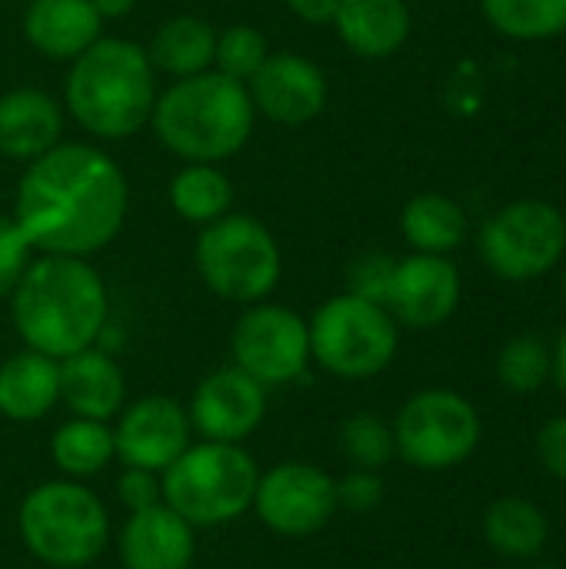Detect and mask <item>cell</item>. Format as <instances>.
I'll return each instance as SVG.
<instances>
[{
	"instance_id": "f35d334b",
	"label": "cell",
	"mask_w": 566,
	"mask_h": 569,
	"mask_svg": "<svg viewBox=\"0 0 566 569\" xmlns=\"http://www.w3.org/2000/svg\"><path fill=\"white\" fill-rule=\"evenodd\" d=\"M93 7H97V13H100L103 23H107V20H123V17H130V13L137 10V0H93Z\"/></svg>"
},
{
	"instance_id": "1f68e13d",
	"label": "cell",
	"mask_w": 566,
	"mask_h": 569,
	"mask_svg": "<svg viewBox=\"0 0 566 569\" xmlns=\"http://www.w3.org/2000/svg\"><path fill=\"white\" fill-rule=\"evenodd\" d=\"M394 267H397V257H390L384 250H367V253L354 257L347 267V293L384 303L387 290H390Z\"/></svg>"
},
{
	"instance_id": "ffe728a7",
	"label": "cell",
	"mask_w": 566,
	"mask_h": 569,
	"mask_svg": "<svg viewBox=\"0 0 566 569\" xmlns=\"http://www.w3.org/2000/svg\"><path fill=\"white\" fill-rule=\"evenodd\" d=\"M63 140V103L40 87L0 93V157L30 163Z\"/></svg>"
},
{
	"instance_id": "8fae6325",
	"label": "cell",
	"mask_w": 566,
	"mask_h": 569,
	"mask_svg": "<svg viewBox=\"0 0 566 569\" xmlns=\"http://www.w3.org/2000/svg\"><path fill=\"white\" fill-rule=\"evenodd\" d=\"M230 363L267 390L294 387L314 367L307 317L277 300L244 307L230 330Z\"/></svg>"
},
{
	"instance_id": "d590c367",
	"label": "cell",
	"mask_w": 566,
	"mask_h": 569,
	"mask_svg": "<svg viewBox=\"0 0 566 569\" xmlns=\"http://www.w3.org/2000/svg\"><path fill=\"white\" fill-rule=\"evenodd\" d=\"M534 450H537V463L544 467V473L554 477L557 483H566V413L544 420V427L537 430Z\"/></svg>"
},
{
	"instance_id": "277c9868",
	"label": "cell",
	"mask_w": 566,
	"mask_h": 569,
	"mask_svg": "<svg viewBox=\"0 0 566 569\" xmlns=\"http://www.w3.org/2000/svg\"><path fill=\"white\" fill-rule=\"evenodd\" d=\"M257 110L247 83L217 70L170 80L153 103L150 130L163 150L183 163H220L237 157L254 137Z\"/></svg>"
},
{
	"instance_id": "7402d4cb",
	"label": "cell",
	"mask_w": 566,
	"mask_h": 569,
	"mask_svg": "<svg viewBox=\"0 0 566 569\" xmlns=\"http://www.w3.org/2000/svg\"><path fill=\"white\" fill-rule=\"evenodd\" d=\"M60 407V360L20 347L0 363V417L7 423H40Z\"/></svg>"
},
{
	"instance_id": "7c38bea8",
	"label": "cell",
	"mask_w": 566,
	"mask_h": 569,
	"mask_svg": "<svg viewBox=\"0 0 566 569\" xmlns=\"http://www.w3.org/2000/svg\"><path fill=\"white\" fill-rule=\"evenodd\" d=\"M250 513L284 540L317 537L340 513L337 477L310 460H280L260 470Z\"/></svg>"
},
{
	"instance_id": "ba28073f",
	"label": "cell",
	"mask_w": 566,
	"mask_h": 569,
	"mask_svg": "<svg viewBox=\"0 0 566 569\" xmlns=\"http://www.w3.org/2000/svg\"><path fill=\"white\" fill-rule=\"evenodd\" d=\"M310 360L334 380H374L397 360L400 323L384 303L334 293L310 317Z\"/></svg>"
},
{
	"instance_id": "5b68a950",
	"label": "cell",
	"mask_w": 566,
	"mask_h": 569,
	"mask_svg": "<svg viewBox=\"0 0 566 569\" xmlns=\"http://www.w3.org/2000/svg\"><path fill=\"white\" fill-rule=\"evenodd\" d=\"M17 537L47 569H90L113 543V520L90 483L50 477L20 497Z\"/></svg>"
},
{
	"instance_id": "9a60e30c",
	"label": "cell",
	"mask_w": 566,
	"mask_h": 569,
	"mask_svg": "<svg viewBox=\"0 0 566 569\" xmlns=\"http://www.w3.org/2000/svg\"><path fill=\"white\" fill-rule=\"evenodd\" d=\"M464 297V277L450 257L440 253H407L397 260L384 307L407 330L444 327Z\"/></svg>"
},
{
	"instance_id": "f1b7e54d",
	"label": "cell",
	"mask_w": 566,
	"mask_h": 569,
	"mask_svg": "<svg viewBox=\"0 0 566 569\" xmlns=\"http://www.w3.org/2000/svg\"><path fill=\"white\" fill-rule=\"evenodd\" d=\"M497 380L514 397H534L550 383V343L540 333H517L497 353Z\"/></svg>"
},
{
	"instance_id": "8992f818",
	"label": "cell",
	"mask_w": 566,
	"mask_h": 569,
	"mask_svg": "<svg viewBox=\"0 0 566 569\" xmlns=\"http://www.w3.org/2000/svg\"><path fill=\"white\" fill-rule=\"evenodd\" d=\"M260 463L244 443L193 440L163 473V503L197 533L244 520L254 507Z\"/></svg>"
},
{
	"instance_id": "836d02e7",
	"label": "cell",
	"mask_w": 566,
	"mask_h": 569,
	"mask_svg": "<svg viewBox=\"0 0 566 569\" xmlns=\"http://www.w3.org/2000/svg\"><path fill=\"white\" fill-rule=\"evenodd\" d=\"M113 497H117V503L123 507V513L150 510V507L163 503L160 473L140 470V467H120V473H117V480H113Z\"/></svg>"
},
{
	"instance_id": "4dcf8cb0",
	"label": "cell",
	"mask_w": 566,
	"mask_h": 569,
	"mask_svg": "<svg viewBox=\"0 0 566 569\" xmlns=\"http://www.w3.org/2000/svg\"><path fill=\"white\" fill-rule=\"evenodd\" d=\"M270 40L260 27L254 23H230L217 33V47H214V70L247 83L270 57Z\"/></svg>"
},
{
	"instance_id": "d6a6232c",
	"label": "cell",
	"mask_w": 566,
	"mask_h": 569,
	"mask_svg": "<svg viewBox=\"0 0 566 569\" xmlns=\"http://www.w3.org/2000/svg\"><path fill=\"white\" fill-rule=\"evenodd\" d=\"M387 497V487H384V477L380 470H357L350 467L344 477H337V503L340 510L347 513H374Z\"/></svg>"
},
{
	"instance_id": "83f0119b",
	"label": "cell",
	"mask_w": 566,
	"mask_h": 569,
	"mask_svg": "<svg viewBox=\"0 0 566 569\" xmlns=\"http://www.w3.org/2000/svg\"><path fill=\"white\" fill-rule=\"evenodd\" d=\"M480 13L500 37L520 43L566 33V0H480Z\"/></svg>"
},
{
	"instance_id": "484cf974",
	"label": "cell",
	"mask_w": 566,
	"mask_h": 569,
	"mask_svg": "<svg viewBox=\"0 0 566 569\" xmlns=\"http://www.w3.org/2000/svg\"><path fill=\"white\" fill-rule=\"evenodd\" d=\"M467 233H470L467 210L447 193L437 190L417 193L400 210V237L414 253L450 257L454 250L464 247Z\"/></svg>"
},
{
	"instance_id": "30bf717a",
	"label": "cell",
	"mask_w": 566,
	"mask_h": 569,
	"mask_svg": "<svg viewBox=\"0 0 566 569\" xmlns=\"http://www.w3.org/2000/svg\"><path fill=\"white\" fill-rule=\"evenodd\" d=\"M477 253L484 267L507 283L540 280L564 263L566 217L550 200H510L484 220Z\"/></svg>"
},
{
	"instance_id": "ac0fdd59",
	"label": "cell",
	"mask_w": 566,
	"mask_h": 569,
	"mask_svg": "<svg viewBox=\"0 0 566 569\" xmlns=\"http://www.w3.org/2000/svg\"><path fill=\"white\" fill-rule=\"evenodd\" d=\"M127 400V373L117 353L103 347H87L60 360V407L67 410V417L113 423Z\"/></svg>"
},
{
	"instance_id": "74e56055",
	"label": "cell",
	"mask_w": 566,
	"mask_h": 569,
	"mask_svg": "<svg viewBox=\"0 0 566 569\" xmlns=\"http://www.w3.org/2000/svg\"><path fill=\"white\" fill-rule=\"evenodd\" d=\"M550 383L557 387V393L566 400V327L560 337L550 347Z\"/></svg>"
},
{
	"instance_id": "60d3db41",
	"label": "cell",
	"mask_w": 566,
	"mask_h": 569,
	"mask_svg": "<svg viewBox=\"0 0 566 569\" xmlns=\"http://www.w3.org/2000/svg\"><path fill=\"white\" fill-rule=\"evenodd\" d=\"M534 569H564V567H554V563H544V567H534Z\"/></svg>"
},
{
	"instance_id": "e0dca14e",
	"label": "cell",
	"mask_w": 566,
	"mask_h": 569,
	"mask_svg": "<svg viewBox=\"0 0 566 569\" xmlns=\"http://www.w3.org/2000/svg\"><path fill=\"white\" fill-rule=\"evenodd\" d=\"M113 550L120 569H193L197 530L167 503H157L123 517L113 530Z\"/></svg>"
},
{
	"instance_id": "3957f363",
	"label": "cell",
	"mask_w": 566,
	"mask_h": 569,
	"mask_svg": "<svg viewBox=\"0 0 566 569\" xmlns=\"http://www.w3.org/2000/svg\"><path fill=\"white\" fill-rule=\"evenodd\" d=\"M157 93V70L147 47L127 37H100L70 60L63 110L93 140L120 143L150 123Z\"/></svg>"
},
{
	"instance_id": "d4e9b609",
	"label": "cell",
	"mask_w": 566,
	"mask_h": 569,
	"mask_svg": "<svg viewBox=\"0 0 566 569\" xmlns=\"http://www.w3.org/2000/svg\"><path fill=\"white\" fill-rule=\"evenodd\" d=\"M214 47H217V27L210 20L193 13H177L153 30L147 43V57L157 77L163 73L170 80H183L214 70Z\"/></svg>"
},
{
	"instance_id": "e575fe53",
	"label": "cell",
	"mask_w": 566,
	"mask_h": 569,
	"mask_svg": "<svg viewBox=\"0 0 566 569\" xmlns=\"http://www.w3.org/2000/svg\"><path fill=\"white\" fill-rule=\"evenodd\" d=\"M30 257H33V250H30L27 237L20 233V227L13 223V217H0V303L10 300Z\"/></svg>"
},
{
	"instance_id": "5bb4252c",
	"label": "cell",
	"mask_w": 566,
	"mask_h": 569,
	"mask_svg": "<svg viewBox=\"0 0 566 569\" xmlns=\"http://www.w3.org/2000/svg\"><path fill=\"white\" fill-rule=\"evenodd\" d=\"M110 427L117 443V463L153 473H163L197 440L187 407L163 393L127 400V407L113 417Z\"/></svg>"
},
{
	"instance_id": "44dd1931",
	"label": "cell",
	"mask_w": 566,
	"mask_h": 569,
	"mask_svg": "<svg viewBox=\"0 0 566 569\" xmlns=\"http://www.w3.org/2000/svg\"><path fill=\"white\" fill-rule=\"evenodd\" d=\"M330 27L354 57L387 60L410 40L414 13L407 0H340Z\"/></svg>"
},
{
	"instance_id": "2e32d148",
	"label": "cell",
	"mask_w": 566,
	"mask_h": 569,
	"mask_svg": "<svg viewBox=\"0 0 566 569\" xmlns=\"http://www.w3.org/2000/svg\"><path fill=\"white\" fill-rule=\"evenodd\" d=\"M257 117H267L280 127H304L327 110L330 83L320 63L304 53L277 50L267 63L247 80Z\"/></svg>"
},
{
	"instance_id": "4316f807",
	"label": "cell",
	"mask_w": 566,
	"mask_h": 569,
	"mask_svg": "<svg viewBox=\"0 0 566 569\" xmlns=\"http://www.w3.org/2000/svg\"><path fill=\"white\" fill-rule=\"evenodd\" d=\"M170 210L193 227H207L234 210V183L220 163H183L167 187Z\"/></svg>"
},
{
	"instance_id": "4fadbf2b",
	"label": "cell",
	"mask_w": 566,
	"mask_h": 569,
	"mask_svg": "<svg viewBox=\"0 0 566 569\" xmlns=\"http://www.w3.org/2000/svg\"><path fill=\"white\" fill-rule=\"evenodd\" d=\"M193 437L217 443H247L267 420L270 390L240 367L210 370L183 403Z\"/></svg>"
},
{
	"instance_id": "d6986e66",
	"label": "cell",
	"mask_w": 566,
	"mask_h": 569,
	"mask_svg": "<svg viewBox=\"0 0 566 569\" xmlns=\"http://www.w3.org/2000/svg\"><path fill=\"white\" fill-rule=\"evenodd\" d=\"M20 27L23 40L53 63L77 60L103 37V17L93 0H30Z\"/></svg>"
},
{
	"instance_id": "cb8c5ba5",
	"label": "cell",
	"mask_w": 566,
	"mask_h": 569,
	"mask_svg": "<svg viewBox=\"0 0 566 569\" xmlns=\"http://www.w3.org/2000/svg\"><path fill=\"white\" fill-rule=\"evenodd\" d=\"M47 453H50L57 477L90 483L93 477L107 473L117 463L113 427L103 420L67 417L53 427V433L47 440Z\"/></svg>"
},
{
	"instance_id": "7a4b0ae2",
	"label": "cell",
	"mask_w": 566,
	"mask_h": 569,
	"mask_svg": "<svg viewBox=\"0 0 566 569\" xmlns=\"http://www.w3.org/2000/svg\"><path fill=\"white\" fill-rule=\"evenodd\" d=\"M7 307L20 347L50 360L97 347L110 327V290L87 257L33 253Z\"/></svg>"
},
{
	"instance_id": "52a82bcc",
	"label": "cell",
	"mask_w": 566,
	"mask_h": 569,
	"mask_svg": "<svg viewBox=\"0 0 566 569\" xmlns=\"http://www.w3.org/2000/svg\"><path fill=\"white\" fill-rule=\"evenodd\" d=\"M193 267L203 287L237 307L270 300L284 277V253L274 230L254 213H224L200 227Z\"/></svg>"
},
{
	"instance_id": "6da1fadb",
	"label": "cell",
	"mask_w": 566,
	"mask_h": 569,
	"mask_svg": "<svg viewBox=\"0 0 566 569\" xmlns=\"http://www.w3.org/2000/svg\"><path fill=\"white\" fill-rule=\"evenodd\" d=\"M127 210V173L103 147L87 140H60L23 163L13 193V223L33 253L90 260L120 237Z\"/></svg>"
},
{
	"instance_id": "ab89813d",
	"label": "cell",
	"mask_w": 566,
	"mask_h": 569,
	"mask_svg": "<svg viewBox=\"0 0 566 569\" xmlns=\"http://www.w3.org/2000/svg\"><path fill=\"white\" fill-rule=\"evenodd\" d=\"M560 297H564V307H566V263H564V273H560Z\"/></svg>"
},
{
	"instance_id": "603a6c76",
	"label": "cell",
	"mask_w": 566,
	"mask_h": 569,
	"mask_svg": "<svg viewBox=\"0 0 566 569\" xmlns=\"http://www.w3.org/2000/svg\"><path fill=\"white\" fill-rule=\"evenodd\" d=\"M484 543L504 560H537L550 543V517L540 503L507 493L497 497L480 520Z\"/></svg>"
},
{
	"instance_id": "8d00e7d4",
	"label": "cell",
	"mask_w": 566,
	"mask_h": 569,
	"mask_svg": "<svg viewBox=\"0 0 566 569\" xmlns=\"http://www.w3.org/2000/svg\"><path fill=\"white\" fill-rule=\"evenodd\" d=\"M284 3H287V10L300 23H307V27H330L334 17H337V3L340 0H284Z\"/></svg>"
},
{
	"instance_id": "9c48e42d",
	"label": "cell",
	"mask_w": 566,
	"mask_h": 569,
	"mask_svg": "<svg viewBox=\"0 0 566 569\" xmlns=\"http://www.w3.org/2000/svg\"><path fill=\"white\" fill-rule=\"evenodd\" d=\"M390 427L397 460L420 473H450L484 443L480 410L450 387H424L410 393Z\"/></svg>"
},
{
	"instance_id": "f546056e",
	"label": "cell",
	"mask_w": 566,
	"mask_h": 569,
	"mask_svg": "<svg viewBox=\"0 0 566 569\" xmlns=\"http://www.w3.org/2000/svg\"><path fill=\"white\" fill-rule=\"evenodd\" d=\"M337 447H340V457L357 470H384V467H390V460H397L390 420H384L370 410L350 413L340 423Z\"/></svg>"
}]
</instances>
